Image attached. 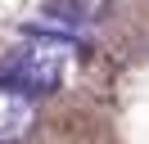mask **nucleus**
Segmentation results:
<instances>
[{"mask_svg":"<svg viewBox=\"0 0 149 144\" xmlns=\"http://www.w3.org/2000/svg\"><path fill=\"white\" fill-rule=\"evenodd\" d=\"M36 126V99L0 86V144H18Z\"/></svg>","mask_w":149,"mask_h":144,"instance_id":"nucleus-2","label":"nucleus"},{"mask_svg":"<svg viewBox=\"0 0 149 144\" xmlns=\"http://www.w3.org/2000/svg\"><path fill=\"white\" fill-rule=\"evenodd\" d=\"M77 63V45L72 36H54V32H27L23 41H14L0 54V86L18 90L27 99L54 95L63 86V77Z\"/></svg>","mask_w":149,"mask_h":144,"instance_id":"nucleus-1","label":"nucleus"},{"mask_svg":"<svg viewBox=\"0 0 149 144\" xmlns=\"http://www.w3.org/2000/svg\"><path fill=\"white\" fill-rule=\"evenodd\" d=\"M54 9L68 23H100L109 14V0H54Z\"/></svg>","mask_w":149,"mask_h":144,"instance_id":"nucleus-3","label":"nucleus"}]
</instances>
